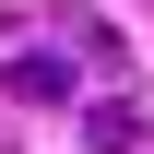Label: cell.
I'll list each match as a JSON object with an SVG mask.
<instances>
[{"instance_id": "2", "label": "cell", "mask_w": 154, "mask_h": 154, "mask_svg": "<svg viewBox=\"0 0 154 154\" xmlns=\"http://www.w3.org/2000/svg\"><path fill=\"white\" fill-rule=\"evenodd\" d=\"M83 142H95V154H131L142 142V107L131 95H95V107H83Z\"/></svg>"}, {"instance_id": "1", "label": "cell", "mask_w": 154, "mask_h": 154, "mask_svg": "<svg viewBox=\"0 0 154 154\" xmlns=\"http://www.w3.org/2000/svg\"><path fill=\"white\" fill-rule=\"evenodd\" d=\"M0 95H12V107H59V95H71V59H59V48H12V59H0Z\"/></svg>"}]
</instances>
